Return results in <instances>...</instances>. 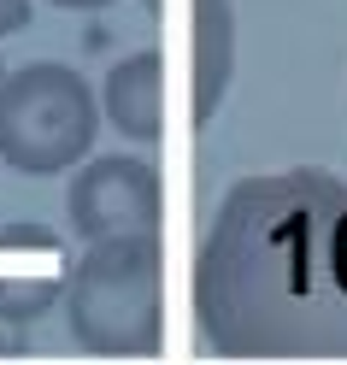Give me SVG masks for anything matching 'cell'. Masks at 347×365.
Wrapping results in <instances>:
<instances>
[{"label": "cell", "mask_w": 347, "mask_h": 365, "mask_svg": "<svg viewBox=\"0 0 347 365\" xmlns=\"http://www.w3.org/2000/svg\"><path fill=\"white\" fill-rule=\"evenodd\" d=\"M195 318L224 359H347V182L242 177L200 247Z\"/></svg>", "instance_id": "1"}, {"label": "cell", "mask_w": 347, "mask_h": 365, "mask_svg": "<svg viewBox=\"0 0 347 365\" xmlns=\"http://www.w3.org/2000/svg\"><path fill=\"white\" fill-rule=\"evenodd\" d=\"M30 348V324H18V318H0V354H24Z\"/></svg>", "instance_id": "9"}, {"label": "cell", "mask_w": 347, "mask_h": 365, "mask_svg": "<svg viewBox=\"0 0 347 365\" xmlns=\"http://www.w3.org/2000/svg\"><path fill=\"white\" fill-rule=\"evenodd\" d=\"M0 88H6V59H0Z\"/></svg>", "instance_id": "11"}, {"label": "cell", "mask_w": 347, "mask_h": 365, "mask_svg": "<svg viewBox=\"0 0 347 365\" xmlns=\"http://www.w3.org/2000/svg\"><path fill=\"white\" fill-rule=\"evenodd\" d=\"M48 6H65V12H100V6H112V0H48Z\"/></svg>", "instance_id": "10"}, {"label": "cell", "mask_w": 347, "mask_h": 365, "mask_svg": "<svg viewBox=\"0 0 347 365\" xmlns=\"http://www.w3.org/2000/svg\"><path fill=\"white\" fill-rule=\"evenodd\" d=\"M71 277V247L48 224H0V318L36 324L41 312L65 301Z\"/></svg>", "instance_id": "5"}, {"label": "cell", "mask_w": 347, "mask_h": 365, "mask_svg": "<svg viewBox=\"0 0 347 365\" xmlns=\"http://www.w3.org/2000/svg\"><path fill=\"white\" fill-rule=\"evenodd\" d=\"M71 341L100 359L159 354V236H106L83 242L65 277Z\"/></svg>", "instance_id": "2"}, {"label": "cell", "mask_w": 347, "mask_h": 365, "mask_svg": "<svg viewBox=\"0 0 347 365\" xmlns=\"http://www.w3.org/2000/svg\"><path fill=\"white\" fill-rule=\"evenodd\" d=\"M100 130V95L71 65L36 59L6 71L0 88V165L24 177H59L88 159Z\"/></svg>", "instance_id": "3"}, {"label": "cell", "mask_w": 347, "mask_h": 365, "mask_svg": "<svg viewBox=\"0 0 347 365\" xmlns=\"http://www.w3.org/2000/svg\"><path fill=\"white\" fill-rule=\"evenodd\" d=\"M65 224H71L77 242L159 236V171H153V159H142V153L88 159V165L71 177Z\"/></svg>", "instance_id": "4"}, {"label": "cell", "mask_w": 347, "mask_h": 365, "mask_svg": "<svg viewBox=\"0 0 347 365\" xmlns=\"http://www.w3.org/2000/svg\"><path fill=\"white\" fill-rule=\"evenodd\" d=\"M236 77V6L229 0H195V95L189 118L212 124Z\"/></svg>", "instance_id": "6"}, {"label": "cell", "mask_w": 347, "mask_h": 365, "mask_svg": "<svg viewBox=\"0 0 347 365\" xmlns=\"http://www.w3.org/2000/svg\"><path fill=\"white\" fill-rule=\"evenodd\" d=\"M30 18H36V0H0V41L30 30Z\"/></svg>", "instance_id": "8"}, {"label": "cell", "mask_w": 347, "mask_h": 365, "mask_svg": "<svg viewBox=\"0 0 347 365\" xmlns=\"http://www.w3.org/2000/svg\"><path fill=\"white\" fill-rule=\"evenodd\" d=\"M159 71H165L159 53L142 48V53L118 59L100 83V118L130 142H159V130H165L159 124Z\"/></svg>", "instance_id": "7"}]
</instances>
